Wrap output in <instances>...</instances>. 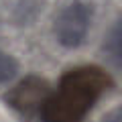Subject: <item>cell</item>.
Returning a JSON list of instances; mask_svg holds the SVG:
<instances>
[{
    "label": "cell",
    "mask_w": 122,
    "mask_h": 122,
    "mask_svg": "<svg viewBox=\"0 0 122 122\" xmlns=\"http://www.w3.org/2000/svg\"><path fill=\"white\" fill-rule=\"evenodd\" d=\"M112 87V77L98 65H81L63 73L59 87L49 90L39 108L41 122H83L94 104L106 90Z\"/></svg>",
    "instance_id": "1"
},
{
    "label": "cell",
    "mask_w": 122,
    "mask_h": 122,
    "mask_svg": "<svg viewBox=\"0 0 122 122\" xmlns=\"http://www.w3.org/2000/svg\"><path fill=\"white\" fill-rule=\"evenodd\" d=\"M90 8L83 2L69 4L55 20V35L63 47H77L90 26Z\"/></svg>",
    "instance_id": "2"
},
{
    "label": "cell",
    "mask_w": 122,
    "mask_h": 122,
    "mask_svg": "<svg viewBox=\"0 0 122 122\" xmlns=\"http://www.w3.org/2000/svg\"><path fill=\"white\" fill-rule=\"evenodd\" d=\"M49 83L43 81L39 77H26L25 81H20L8 96H6V102L16 110L18 114L30 118L33 114L39 116V108L43 104L45 96L49 94Z\"/></svg>",
    "instance_id": "3"
},
{
    "label": "cell",
    "mask_w": 122,
    "mask_h": 122,
    "mask_svg": "<svg viewBox=\"0 0 122 122\" xmlns=\"http://www.w3.org/2000/svg\"><path fill=\"white\" fill-rule=\"evenodd\" d=\"M16 69H18L16 61H14L8 53H4L2 49H0V83L10 81V79L16 75Z\"/></svg>",
    "instance_id": "4"
}]
</instances>
